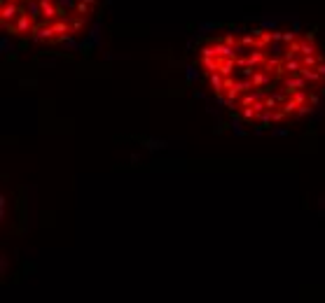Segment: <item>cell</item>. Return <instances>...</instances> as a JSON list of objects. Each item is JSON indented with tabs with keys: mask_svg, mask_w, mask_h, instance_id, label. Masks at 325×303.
<instances>
[{
	"mask_svg": "<svg viewBox=\"0 0 325 303\" xmlns=\"http://www.w3.org/2000/svg\"><path fill=\"white\" fill-rule=\"evenodd\" d=\"M194 65L211 96L255 128L300 121L325 96V47L290 26L209 35L194 49Z\"/></svg>",
	"mask_w": 325,
	"mask_h": 303,
	"instance_id": "cell-1",
	"label": "cell"
},
{
	"mask_svg": "<svg viewBox=\"0 0 325 303\" xmlns=\"http://www.w3.org/2000/svg\"><path fill=\"white\" fill-rule=\"evenodd\" d=\"M101 0H0V23L10 38L58 47L89 33Z\"/></svg>",
	"mask_w": 325,
	"mask_h": 303,
	"instance_id": "cell-2",
	"label": "cell"
}]
</instances>
